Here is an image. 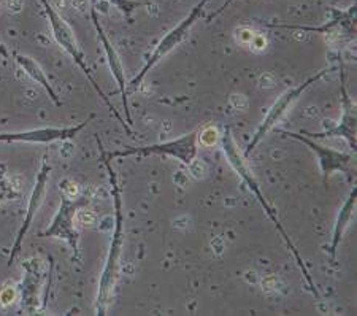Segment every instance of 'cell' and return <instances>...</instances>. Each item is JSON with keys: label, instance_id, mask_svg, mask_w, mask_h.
Segmentation results:
<instances>
[{"label": "cell", "instance_id": "1", "mask_svg": "<svg viewBox=\"0 0 357 316\" xmlns=\"http://www.w3.org/2000/svg\"><path fill=\"white\" fill-rule=\"evenodd\" d=\"M97 145L100 148V158L102 163L105 165L108 172V178H110L112 186V195H113V205H114V229L110 242V250H108L105 266H103L100 281H99V291H97L96 299V315H107V310L112 303V297L114 292V286L119 277V259L121 253H123L124 245V216H123V195H121V186L118 183L116 172L113 170L110 158L105 156L103 153V146L99 137H97Z\"/></svg>", "mask_w": 357, "mask_h": 316}, {"label": "cell", "instance_id": "2", "mask_svg": "<svg viewBox=\"0 0 357 316\" xmlns=\"http://www.w3.org/2000/svg\"><path fill=\"white\" fill-rule=\"evenodd\" d=\"M221 145H222V151H224V154H226L227 163L230 164V167H232L235 172H237L238 176L241 178V180L245 181V185H246L248 188H250V191L256 195L257 202L261 204L262 210L266 211V215L268 216V220L275 224L276 231H278L281 237H283L284 243H286V246H287V250H289V251L292 253L294 259H296L297 266H298V269H301V272H302V275H303L305 281H307L308 289L312 291L316 297H319V294H318V289H316V286H314L313 280H312V275H310L307 266H305V262H303V259H302L301 253H298V250L296 248V245H294V242L291 240V237H289V235H287V232L284 231V227L281 226V223H280V220H278V216H276L275 210L272 209V206H270V204L267 202V199L264 197L262 189H261V186H259V183H257V180H256V176L252 175L251 169L248 167V164H246V158L243 156V154L240 153L238 145H237V143H235L234 137H232V129H230L229 126H227L226 129H224V134H222V139H221Z\"/></svg>", "mask_w": 357, "mask_h": 316}, {"label": "cell", "instance_id": "3", "mask_svg": "<svg viewBox=\"0 0 357 316\" xmlns=\"http://www.w3.org/2000/svg\"><path fill=\"white\" fill-rule=\"evenodd\" d=\"M40 3H42L45 13H46V16H48L51 31H53V37H54V40L57 42V45H59V47L64 50L68 56L72 57L75 64H77L79 68H82V72L84 73V77L88 78V82L91 83L92 88H94L96 93L100 96V99L105 102V105L108 107V110H110L114 114V118H116L118 121L123 124V128L126 129V132H128V134H132L130 126L124 121L123 116H121V114L116 110H114L113 103L110 102V99H108L107 94L103 93V89L100 88V86L97 84L94 77H92L91 68L88 66V62H86V59H84V54H83L82 48H79L77 38H75V33L72 31V27L68 26V22L59 15V11H57L53 7V5H51L50 0H40Z\"/></svg>", "mask_w": 357, "mask_h": 316}, {"label": "cell", "instance_id": "4", "mask_svg": "<svg viewBox=\"0 0 357 316\" xmlns=\"http://www.w3.org/2000/svg\"><path fill=\"white\" fill-rule=\"evenodd\" d=\"M89 205L88 195H79L77 199H70L64 195L61 199L59 209H57L53 221L48 229L38 234L42 239H59L68 243L73 251V261H82V253H79V232L75 227V218L78 211Z\"/></svg>", "mask_w": 357, "mask_h": 316}, {"label": "cell", "instance_id": "5", "mask_svg": "<svg viewBox=\"0 0 357 316\" xmlns=\"http://www.w3.org/2000/svg\"><path fill=\"white\" fill-rule=\"evenodd\" d=\"M206 3H208V0H199V2L192 7V10L189 11L186 18L178 22L174 29H170V31L160 38L158 47L153 50L151 56L148 57L146 64L143 66V68L138 72L137 77L130 82L132 91L140 88V84L143 83V80L146 78V75L151 72V68L156 67L167 54H170L172 51H174L176 47H180V45L184 42V38H186L189 36V32H191L192 26L202 18V15H204V8Z\"/></svg>", "mask_w": 357, "mask_h": 316}, {"label": "cell", "instance_id": "6", "mask_svg": "<svg viewBox=\"0 0 357 316\" xmlns=\"http://www.w3.org/2000/svg\"><path fill=\"white\" fill-rule=\"evenodd\" d=\"M197 139H199V130H192L189 134H184L178 139L162 142V143H154V145L148 146H130L121 151H110L105 153L107 158H130V156H172L180 160L184 165H191L194 163L195 156H197Z\"/></svg>", "mask_w": 357, "mask_h": 316}, {"label": "cell", "instance_id": "7", "mask_svg": "<svg viewBox=\"0 0 357 316\" xmlns=\"http://www.w3.org/2000/svg\"><path fill=\"white\" fill-rule=\"evenodd\" d=\"M329 70H332V68H329ZM329 70H327V68H322V70H319L318 73L313 75V77H310L307 82H303L302 84L294 86V88H289L287 91H284V93L281 94L278 99H276V102L273 103L272 107H270V110L267 112L266 118H264V121L259 124V128L256 129L255 135H252L251 142L248 143V146H246L245 153H243L245 158L250 156V154L255 151L259 143L266 139V135L268 134V132L275 129V126L278 124L281 119H283V116L287 113V110H289V108L294 105V103L301 99V96L305 93V91H307L310 86L314 84L316 82H319V80L324 77V75Z\"/></svg>", "mask_w": 357, "mask_h": 316}, {"label": "cell", "instance_id": "8", "mask_svg": "<svg viewBox=\"0 0 357 316\" xmlns=\"http://www.w3.org/2000/svg\"><path fill=\"white\" fill-rule=\"evenodd\" d=\"M281 135L289 137V139L302 142L305 146H308L312 151L314 153L316 159H318L319 167L322 172V180H324V186H327L329 183V176L335 172H343L347 174L349 180H353V176L356 178V158L353 154H348L344 151H338L335 148L321 145L310 137L301 134V132H289V130H280Z\"/></svg>", "mask_w": 357, "mask_h": 316}, {"label": "cell", "instance_id": "9", "mask_svg": "<svg viewBox=\"0 0 357 316\" xmlns=\"http://www.w3.org/2000/svg\"><path fill=\"white\" fill-rule=\"evenodd\" d=\"M340 80H342V118L340 121L332 126V128L322 132H308L301 130V134L310 137L313 140H324V139H344L348 146L353 149L356 154L357 149V107L351 99L347 88V75H344L343 62L340 66Z\"/></svg>", "mask_w": 357, "mask_h": 316}, {"label": "cell", "instance_id": "10", "mask_svg": "<svg viewBox=\"0 0 357 316\" xmlns=\"http://www.w3.org/2000/svg\"><path fill=\"white\" fill-rule=\"evenodd\" d=\"M331 21L326 24L312 27V26H292V24H270V27L276 29H287V31H302V32H313L322 33V36L337 37L344 42H353L356 40V16H357V5H351L348 10H340L335 7H329Z\"/></svg>", "mask_w": 357, "mask_h": 316}, {"label": "cell", "instance_id": "11", "mask_svg": "<svg viewBox=\"0 0 357 316\" xmlns=\"http://www.w3.org/2000/svg\"><path fill=\"white\" fill-rule=\"evenodd\" d=\"M50 174H51V165L46 163V159H45L42 163V167H40L38 174L36 176V185H33L31 197H29L24 220H22L20 231H18V234H16L15 243H13V246H11L8 267L15 262V259L18 257V255L21 253L22 242H24L29 229H31V226H32L33 218H36V215L38 213V210L42 209V205L45 202L46 189H48V181H50Z\"/></svg>", "mask_w": 357, "mask_h": 316}, {"label": "cell", "instance_id": "12", "mask_svg": "<svg viewBox=\"0 0 357 316\" xmlns=\"http://www.w3.org/2000/svg\"><path fill=\"white\" fill-rule=\"evenodd\" d=\"M92 118L82 121L75 126H66V128H40L21 132H3L0 134V143H48L54 142H67L77 137L86 126L89 124Z\"/></svg>", "mask_w": 357, "mask_h": 316}, {"label": "cell", "instance_id": "13", "mask_svg": "<svg viewBox=\"0 0 357 316\" xmlns=\"http://www.w3.org/2000/svg\"><path fill=\"white\" fill-rule=\"evenodd\" d=\"M91 18H92V22H94L97 36H99V38H100V43H102V47H103V51H105V54H107V61H108V66H110V70H112L113 78L116 80V83H118L119 93H121V99H123V107H124V112H126V121H128V124L132 128V124H134V121H132L130 110H129L128 84H126L123 62H121V59H119L118 51L114 50L112 42H110V40H108L105 31H103V27L100 24V20H99V15H97L96 8L91 10Z\"/></svg>", "mask_w": 357, "mask_h": 316}, {"label": "cell", "instance_id": "14", "mask_svg": "<svg viewBox=\"0 0 357 316\" xmlns=\"http://www.w3.org/2000/svg\"><path fill=\"white\" fill-rule=\"evenodd\" d=\"M356 202H357V186L354 185V188L351 189V193L348 194L347 200H344V202H343L342 209L338 210L335 224H333L331 243L327 245V250L326 251H327V255L331 256L332 261L335 259L338 245L342 243L343 235H344V232H347V229L349 227L351 221H353L354 210H356Z\"/></svg>", "mask_w": 357, "mask_h": 316}, {"label": "cell", "instance_id": "15", "mask_svg": "<svg viewBox=\"0 0 357 316\" xmlns=\"http://www.w3.org/2000/svg\"><path fill=\"white\" fill-rule=\"evenodd\" d=\"M15 61H16V64H18L22 70H24L27 77H31L33 82L42 86V88L46 91V94L50 96L51 102H53L56 107H62L59 96H57V93L54 91L53 84L50 83V80H48V77H46V73L42 68V66H40L36 59H32L31 56L15 53Z\"/></svg>", "mask_w": 357, "mask_h": 316}, {"label": "cell", "instance_id": "16", "mask_svg": "<svg viewBox=\"0 0 357 316\" xmlns=\"http://www.w3.org/2000/svg\"><path fill=\"white\" fill-rule=\"evenodd\" d=\"M22 267H26L27 270L26 280L22 281V308L32 313L37 307L38 286L42 285L40 278H37V261H27L26 264H22Z\"/></svg>", "mask_w": 357, "mask_h": 316}, {"label": "cell", "instance_id": "17", "mask_svg": "<svg viewBox=\"0 0 357 316\" xmlns=\"http://www.w3.org/2000/svg\"><path fill=\"white\" fill-rule=\"evenodd\" d=\"M107 2L112 3L118 11H121L126 21L129 22H132V13H134L137 8L145 5V2H142V0H107Z\"/></svg>", "mask_w": 357, "mask_h": 316}, {"label": "cell", "instance_id": "18", "mask_svg": "<svg viewBox=\"0 0 357 316\" xmlns=\"http://www.w3.org/2000/svg\"><path fill=\"white\" fill-rule=\"evenodd\" d=\"M234 2H235V0H226V2H224L220 8H218L216 11H213V13L208 16V21H211L213 18H216V16H220V15L222 13V11L226 10L230 3H234Z\"/></svg>", "mask_w": 357, "mask_h": 316}, {"label": "cell", "instance_id": "19", "mask_svg": "<svg viewBox=\"0 0 357 316\" xmlns=\"http://www.w3.org/2000/svg\"><path fill=\"white\" fill-rule=\"evenodd\" d=\"M0 57H2V59H5V61H7L8 57H10L8 50H7V47H5L2 42H0Z\"/></svg>", "mask_w": 357, "mask_h": 316}]
</instances>
